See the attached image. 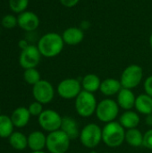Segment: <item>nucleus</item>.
<instances>
[{
  "label": "nucleus",
  "instance_id": "1",
  "mask_svg": "<svg viewBox=\"0 0 152 153\" xmlns=\"http://www.w3.org/2000/svg\"><path fill=\"white\" fill-rule=\"evenodd\" d=\"M65 42L62 35L56 32L44 34L38 42V48L42 56L51 58L58 56L64 49Z\"/></svg>",
  "mask_w": 152,
  "mask_h": 153
},
{
  "label": "nucleus",
  "instance_id": "2",
  "mask_svg": "<svg viewBox=\"0 0 152 153\" xmlns=\"http://www.w3.org/2000/svg\"><path fill=\"white\" fill-rule=\"evenodd\" d=\"M125 129L118 121H113L102 127V142L109 148H118L125 142Z\"/></svg>",
  "mask_w": 152,
  "mask_h": 153
},
{
  "label": "nucleus",
  "instance_id": "3",
  "mask_svg": "<svg viewBox=\"0 0 152 153\" xmlns=\"http://www.w3.org/2000/svg\"><path fill=\"white\" fill-rule=\"evenodd\" d=\"M97 106L98 101L94 94L85 91H82L74 101L76 113L82 117H90L94 115Z\"/></svg>",
  "mask_w": 152,
  "mask_h": 153
},
{
  "label": "nucleus",
  "instance_id": "4",
  "mask_svg": "<svg viewBox=\"0 0 152 153\" xmlns=\"http://www.w3.org/2000/svg\"><path fill=\"white\" fill-rule=\"evenodd\" d=\"M79 139L82 146L93 150L102 142V128L95 123L87 124L81 130Z\"/></svg>",
  "mask_w": 152,
  "mask_h": 153
},
{
  "label": "nucleus",
  "instance_id": "5",
  "mask_svg": "<svg viewBox=\"0 0 152 153\" xmlns=\"http://www.w3.org/2000/svg\"><path fill=\"white\" fill-rule=\"evenodd\" d=\"M119 109L120 108L116 100L110 98H106L98 102L95 115L100 122L108 124L116 121V118L119 114Z\"/></svg>",
  "mask_w": 152,
  "mask_h": 153
},
{
  "label": "nucleus",
  "instance_id": "6",
  "mask_svg": "<svg viewBox=\"0 0 152 153\" xmlns=\"http://www.w3.org/2000/svg\"><path fill=\"white\" fill-rule=\"evenodd\" d=\"M71 139L62 131L57 130L47 135L46 148L49 153H66L69 150Z\"/></svg>",
  "mask_w": 152,
  "mask_h": 153
},
{
  "label": "nucleus",
  "instance_id": "7",
  "mask_svg": "<svg viewBox=\"0 0 152 153\" xmlns=\"http://www.w3.org/2000/svg\"><path fill=\"white\" fill-rule=\"evenodd\" d=\"M143 79V69L136 64H133L125 67L123 71L120 82L123 88L133 90L140 85Z\"/></svg>",
  "mask_w": 152,
  "mask_h": 153
},
{
  "label": "nucleus",
  "instance_id": "8",
  "mask_svg": "<svg viewBox=\"0 0 152 153\" xmlns=\"http://www.w3.org/2000/svg\"><path fill=\"white\" fill-rule=\"evenodd\" d=\"M63 117L53 109H44L38 117V122L42 130L47 133L55 132L60 129Z\"/></svg>",
  "mask_w": 152,
  "mask_h": 153
},
{
  "label": "nucleus",
  "instance_id": "9",
  "mask_svg": "<svg viewBox=\"0 0 152 153\" xmlns=\"http://www.w3.org/2000/svg\"><path fill=\"white\" fill-rule=\"evenodd\" d=\"M82 91L81 82L75 78H66L62 80L56 88L57 94L64 100H75Z\"/></svg>",
  "mask_w": 152,
  "mask_h": 153
},
{
  "label": "nucleus",
  "instance_id": "10",
  "mask_svg": "<svg viewBox=\"0 0 152 153\" xmlns=\"http://www.w3.org/2000/svg\"><path fill=\"white\" fill-rule=\"evenodd\" d=\"M32 95L36 101L46 105L50 103L55 97V89L47 80H40L32 86Z\"/></svg>",
  "mask_w": 152,
  "mask_h": 153
},
{
  "label": "nucleus",
  "instance_id": "11",
  "mask_svg": "<svg viewBox=\"0 0 152 153\" xmlns=\"http://www.w3.org/2000/svg\"><path fill=\"white\" fill-rule=\"evenodd\" d=\"M41 54L37 46L29 45L25 49L22 50L19 56V64L25 70L36 68L41 59Z\"/></svg>",
  "mask_w": 152,
  "mask_h": 153
},
{
  "label": "nucleus",
  "instance_id": "12",
  "mask_svg": "<svg viewBox=\"0 0 152 153\" xmlns=\"http://www.w3.org/2000/svg\"><path fill=\"white\" fill-rule=\"evenodd\" d=\"M17 21L18 26L27 32L34 31L39 26V16L31 11H25L19 13L17 16Z\"/></svg>",
  "mask_w": 152,
  "mask_h": 153
},
{
  "label": "nucleus",
  "instance_id": "13",
  "mask_svg": "<svg viewBox=\"0 0 152 153\" xmlns=\"http://www.w3.org/2000/svg\"><path fill=\"white\" fill-rule=\"evenodd\" d=\"M136 96L130 89L122 88L116 95V102L120 108L124 110H132L134 108Z\"/></svg>",
  "mask_w": 152,
  "mask_h": 153
},
{
  "label": "nucleus",
  "instance_id": "14",
  "mask_svg": "<svg viewBox=\"0 0 152 153\" xmlns=\"http://www.w3.org/2000/svg\"><path fill=\"white\" fill-rule=\"evenodd\" d=\"M65 44L69 46L79 45L84 39V32L79 27H69L62 34Z\"/></svg>",
  "mask_w": 152,
  "mask_h": 153
},
{
  "label": "nucleus",
  "instance_id": "15",
  "mask_svg": "<svg viewBox=\"0 0 152 153\" xmlns=\"http://www.w3.org/2000/svg\"><path fill=\"white\" fill-rule=\"evenodd\" d=\"M30 117H31V115H30L28 108L19 107V108H16L13 111L10 117L12 119V122H13L14 127L23 128L29 124Z\"/></svg>",
  "mask_w": 152,
  "mask_h": 153
},
{
  "label": "nucleus",
  "instance_id": "16",
  "mask_svg": "<svg viewBox=\"0 0 152 153\" xmlns=\"http://www.w3.org/2000/svg\"><path fill=\"white\" fill-rule=\"evenodd\" d=\"M47 144V135L41 131H33L28 135V147L31 152L43 151Z\"/></svg>",
  "mask_w": 152,
  "mask_h": 153
},
{
  "label": "nucleus",
  "instance_id": "17",
  "mask_svg": "<svg viewBox=\"0 0 152 153\" xmlns=\"http://www.w3.org/2000/svg\"><path fill=\"white\" fill-rule=\"evenodd\" d=\"M60 130H62L71 140H75L80 136L78 123L71 117H63Z\"/></svg>",
  "mask_w": 152,
  "mask_h": 153
},
{
  "label": "nucleus",
  "instance_id": "18",
  "mask_svg": "<svg viewBox=\"0 0 152 153\" xmlns=\"http://www.w3.org/2000/svg\"><path fill=\"white\" fill-rule=\"evenodd\" d=\"M122 88L123 87L120 80L115 78H107L101 82L99 91L107 97H112L117 95Z\"/></svg>",
  "mask_w": 152,
  "mask_h": 153
},
{
  "label": "nucleus",
  "instance_id": "19",
  "mask_svg": "<svg viewBox=\"0 0 152 153\" xmlns=\"http://www.w3.org/2000/svg\"><path fill=\"white\" fill-rule=\"evenodd\" d=\"M118 122L126 130L133 129V128H137L138 126L140 125L141 117L138 112L133 110H126L120 116Z\"/></svg>",
  "mask_w": 152,
  "mask_h": 153
},
{
  "label": "nucleus",
  "instance_id": "20",
  "mask_svg": "<svg viewBox=\"0 0 152 153\" xmlns=\"http://www.w3.org/2000/svg\"><path fill=\"white\" fill-rule=\"evenodd\" d=\"M101 82L102 81L97 74H88L82 77V82H81L82 91H85L94 94L96 91H99Z\"/></svg>",
  "mask_w": 152,
  "mask_h": 153
},
{
  "label": "nucleus",
  "instance_id": "21",
  "mask_svg": "<svg viewBox=\"0 0 152 153\" xmlns=\"http://www.w3.org/2000/svg\"><path fill=\"white\" fill-rule=\"evenodd\" d=\"M134 108L136 112L145 116L152 114V97L146 93L138 95L136 97Z\"/></svg>",
  "mask_w": 152,
  "mask_h": 153
},
{
  "label": "nucleus",
  "instance_id": "22",
  "mask_svg": "<svg viewBox=\"0 0 152 153\" xmlns=\"http://www.w3.org/2000/svg\"><path fill=\"white\" fill-rule=\"evenodd\" d=\"M143 134L138 128L128 129L125 131V142L132 147L139 148L143 146Z\"/></svg>",
  "mask_w": 152,
  "mask_h": 153
},
{
  "label": "nucleus",
  "instance_id": "23",
  "mask_svg": "<svg viewBox=\"0 0 152 153\" xmlns=\"http://www.w3.org/2000/svg\"><path fill=\"white\" fill-rule=\"evenodd\" d=\"M8 141L12 148L16 151H23L28 147V136L21 132H13Z\"/></svg>",
  "mask_w": 152,
  "mask_h": 153
},
{
  "label": "nucleus",
  "instance_id": "24",
  "mask_svg": "<svg viewBox=\"0 0 152 153\" xmlns=\"http://www.w3.org/2000/svg\"><path fill=\"white\" fill-rule=\"evenodd\" d=\"M14 126L10 117L0 115V138H9L13 133Z\"/></svg>",
  "mask_w": 152,
  "mask_h": 153
},
{
  "label": "nucleus",
  "instance_id": "25",
  "mask_svg": "<svg viewBox=\"0 0 152 153\" xmlns=\"http://www.w3.org/2000/svg\"><path fill=\"white\" fill-rule=\"evenodd\" d=\"M23 80L30 85L34 86L41 80L39 72L36 68L25 69L23 72Z\"/></svg>",
  "mask_w": 152,
  "mask_h": 153
},
{
  "label": "nucleus",
  "instance_id": "26",
  "mask_svg": "<svg viewBox=\"0 0 152 153\" xmlns=\"http://www.w3.org/2000/svg\"><path fill=\"white\" fill-rule=\"evenodd\" d=\"M8 4L12 12L22 13V12L27 11L26 9L29 5V0H9Z\"/></svg>",
  "mask_w": 152,
  "mask_h": 153
},
{
  "label": "nucleus",
  "instance_id": "27",
  "mask_svg": "<svg viewBox=\"0 0 152 153\" xmlns=\"http://www.w3.org/2000/svg\"><path fill=\"white\" fill-rule=\"evenodd\" d=\"M1 23H2V26L7 30L13 29L16 25H18L17 17H15L13 14H6L2 18Z\"/></svg>",
  "mask_w": 152,
  "mask_h": 153
},
{
  "label": "nucleus",
  "instance_id": "28",
  "mask_svg": "<svg viewBox=\"0 0 152 153\" xmlns=\"http://www.w3.org/2000/svg\"><path fill=\"white\" fill-rule=\"evenodd\" d=\"M28 109H29L30 115L33 116V117H39L44 111V109H43V104L38 102L36 100L30 104V106L28 107Z\"/></svg>",
  "mask_w": 152,
  "mask_h": 153
},
{
  "label": "nucleus",
  "instance_id": "29",
  "mask_svg": "<svg viewBox=\"0 0 152 153\" xmlns=\"http://www.w3.org/2000/svg\"><path fill=\"white\" fill-rule=\"evenodd\" d=\"M143 147L152 151V128L149 129L143 135Z\"/></svg>",
  "mask_w": 152,
  "mask_h": 153
},
{
  "label": "nucleus",
  "instance_id": "30",
  "mask_svg": "<svg viewBox=\"0 0 152 153\" xmlns=\"http://www.w3.org/2000/svg\"><path fill=\"white\" fill-rule=\"evenodd\" d=\"M144 91L147 95L152 97V75L148 76L143 82Z\"/></svg>",
  "mask_w": 152,
  "mask_h": 153
},
{
  "label": "nucleus",
  "instance_id": "31",
  "mask_svg": "<svg viewBox=\"0 0 152 153\" xmlns=\"http://www.w3.org/2000/svg\"><path fill=\"white\" fill-rule=\"evenodd\" d=\"M61 4L66 8H72L78 4L80 0H59Z\"/></svg>",
  "mask_w": 152,
  "mask_h": 153
},
{
  "label": "nucleus",
  "instance_id": "32",
  "mask_svg": "<svg viewBox=\"0 0 152 153\" xmlns=\"http://www.w3.org/2000/svg\"><path fill=\"white\" fill-rule=\"evenodd\" d=\"M28 46H29V43H28V41H27L26 39H21V40H19V42H18V47H19L22 50L25 49Z\"/></svg>",
  "mask_w": 152,
  "mask_h": 153
},
{
  "label": "nucleus",
  "instance_id": "33",
  "mask_svg": "<svg viewBox=\"0 0 152 153\" xmlns=\"http://www.w3.org/2000/svg\"><path fill=\"white\" fill-rule=\"evenodd\" d=\"M145 123L148 126L151 127L152 128V114L150 115H147L146 116V118H145Z\"/></svg>",
  "mask_w": 152,
  "mask_h": 153
},
{
  "label": "nucleus",
  "instance_id": "34",
  "mask_svg": "<svg viewBox=\"0 0 152 153\" xmlns=\"http://www.w3.org/2000/svg\"><path fill=\"white\" fill-rule=\"evenodd\" d=\"M149 42H150V46H151V50H152V33L151 34V36H150Z\"/></svg>",
  "mask_w": 152,
  "mask_h": 153
},
{
  "label": "nucleus",
  "instance_id": "35",
  "mask_svg": "<svg viewBox=\"0 0 152 153\" xmlns=\"http://www.w3.org/2000/svg\"><path fill=\"white\" fill-rule=\"evenodd\" d=\"M30 153H46L45 152H43V151H39V152H31Z\"/></svg>",
  "mask_w": 152,
  "mask_h": 153
},
{
  "label": "nucleus",
  "instance_id": "36",
  "mask_svg": "<svg viewBox=\"0 0 152 153\" xmlns=\"http://www.w3.org/2000/svg\"><path fill=\"white\" fill-rule=\"evenodd\" d=\"M90 153H98V152H97L96 151H91V152H90Z\"/></svg>",
  "mask_w": 152,
  "mask_h": 153
},
{
  "label": "nucleus",
  "instance_id": "37",
  "mask_svg": "<svg viewBox=\"0 0 152 153\" xmlns=\"http://www.w3.org/2000/svg\"><path fill=\"white\" fill-rule=\"evenodd\" d=\"M0 115H2V114H1V108H0Z\"/></svg>",
  "mask_w": 152,
  "mask_h": 153
},
{
  "label": "nucleus",
  "instance_id": "38",
  "mask_svg": "<svg viewBox=\"0 0 152 153\" xmlns=\"http://www.w3.org/2000/svg\"><path fill=\"white\" fill-rule=\"evenodd\" d=\"M103 153H109V152H103Z\"/></svg>",
  "mask_w": 152,
  "mask_h": 153
}]
</instances>
